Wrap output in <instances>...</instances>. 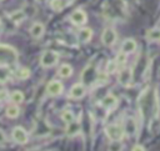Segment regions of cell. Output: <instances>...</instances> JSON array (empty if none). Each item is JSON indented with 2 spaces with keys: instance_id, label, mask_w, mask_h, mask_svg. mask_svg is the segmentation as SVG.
<instances>
[{
  "instance_id": "6da1fadb",
  "label": "cell",
  "mask_w": 160,
  "mask_h": 151,
  "mask_svg": "<svg viewBox=\"0 0 160 151\" xmlns=\"http://www.w3.org/2000/svg\"><path fill=\"white\" fill-rule=\"evenodd\" d=\"M18 60V51L11 45L0 44V65H12Z\"/></svg>"
},
{
  "instance_id": "7a4b0ae2",
  "label": "cell",
  "mask_w": 160,
  "mask_h": 151,
  "mask_svg": "<svg viewBox=\"0 0 160 151\" xmlns=\"http://www.w3.org/2000/svg\"><path fill=\"white\" fill-rule=\"evenodd\" d=\"M105 135L108 136V139H110L111 141L119 142L125 137V132L122 126L118 125V124H110L105 127Z\"/></svg>"
},
{
  "instance_id": "3957f363",
  "label": "cell",
  "mask_w": 160,
  "mask_h": 151,
  "mask_svg": "<svg viewBox=\"0 0 160 151\" xmlns=\"http://www.w3.org/2000/svg\"><path fill=\"white\" fill-rule=\"evenodd\" d=\"M59 61V54L54 50H45L40 56V65L42 67H52Z\"/></svg>"
},
{
  "instance_id": "277c9868",
  "label": "cell",
  "mask_w": 160,
  "mask_h": 151,
  "mask_svg": "<svg viewBox=\"0 0 160 151\" xmlns=\"http://www.w3.org/2000/svg\"><path fill=\"white\" fill-rule=\"evenodd\" d=\"M101 44L104 46H112L118 39V34L112 27H105L101 32Z\"/></svg>"
},
{
  "instance_id": "5b68a950",
  "label": "cell",
  "mask_w": 160,
  "mask_h": 151,
  "mask_svg": "<svg viewBox=\"0 0 160 151\" xmlns=\"http://www.w3.org/2000/svg\"><path fill=\"white\" fill-rule=\"evenodd\" d=\"M11 137L12 140L19 144V145H25L29 140V136H28V132L25 131L24 127L21 126H15L12 130H11Z\"/></svg>"
},
{
  "instance_id": "8992f818",
  "label": "cell",
  "mask_w": 160,
  "mask_h": 151,
  "mask_svg": "<svg viewBox=\"0 0 160 151\" xmlns=\"http://www.w3.org/2000/svg\"><path fill=\"white\" fill-rule=\"evenodd\" d=\"M70 21L76 25V26H81L88 21V15L84 10L81 9H75L71 14H70Z\"/></svg>"
},
{
  "instance_id": "52a82bcc",
  "label": "cell",
  "mask_w": 160,
  "mask_h": 151,
  "mask_svg": "<svg viewBox=\"0 0 160 151\" xmlns=\"http://www.w3.org/2000/svg\"><path fill=\"white\" fill-rule=\"evenodd\" d=\"M85 92H86L85 85L81 84V82H78V84H74V85L71 86V89H70V91H69V96H70L71 99H74V100H80V99L84 97Z\"/></svg>"
},
{
  "instance_id": "ba28073f",
  "label": "cell",
  "mask_w": 160,
  "mask_h": 151,
  "mask_svg": "<svg viewBox=\"0 0 160 151\" xmlns=\"http://www.w3.org/2000/svg\"><path fill=\"white\" fill-rule=\"evenodd\" d=\"M62 90H64V86L58 80H51L46 85V92L50 96H58V95H60L62 92Z\"/></svg>"
},
{
  "instance_id": "9c48e42d",
  "label": "cell",
  "mask_w": 160,
  "mask_h": 151,
  "mask_svg": "<svg viewBox=\"0 0 160 151\" xmlns=\"http://www.w3.org/2000/svg\"><path fill=\"white\" fill-rule=\"evenodd\" d=\"M122 129H124V132H125L126 136H132L136 132V121H135V119L131 117V116L126 117L125 121H124Z\"/></svg>"
},
{
  "instance_id": "30bf717a",
  "label": "cell",
  "mask_w": 160,
  "mask_h": 151,
  "mask_svg": "<svg viewBox=\"0 0 160 151\" xmlns=\"http://www.w3.org/2000/svg\"><path fill=\"white\" fill-rule=\"evenodd\" d=\"M131 76H132L131 69H130V67H126V69H122V70L120 71V74H119V76H118V80H119V82H120L122 86H126V85L130 84Z\"/></svg>"
},
{
  "instance_id": "8fae6325",
  "label": "cell",
  "mask_w": 160,
  "mask_h": 151,
  "mask_svg": "<svg viewBox=\"0 0 160 151\" xmlns=\"http://www.w3.org/2000/svg\"><path fill=\"white\" fill-rule=\"evenodd\" d=\"M45 32V26L41 22H34L30 27V35L32 39H40Z\"/></svg>"
},
{
  "instance_id": "7c38bea8",
  "label": "cell",
  "mask_w": 160,
  "mask_h": 151,
  "mask_svg": "<svg viewBox=\"0 0 160 151\" xmlns=\"http://www.w3.org/2000/svg\"><path fill=\"white\" fill-rule=\"evenodd\" d=\"M101 106L108 109V110H114L118 106V99L114 95H106L101 100Z\"/></svg>"
},
{
  "instance_id": "4fadbf2b",
  "label": "cell",
  "mask_w": 160,
  "mask_h": 151,
  "mask_svg": "<svg viewBox=\"0 0 160 151\" xmlns=\"http://www.w3.org/2000/svg\"><path fill=\"white\" fill-rule=\"evenodd\" d=\"M78 37H79L80 42L86 44V42H89V41L91 40V37H92V30H91L90 27H81V29L79 30V32H78Z\"/></svg>"
},
{
  "instance_id": "5bb4252c",
  "label": "cell",
  "mask_w": 160,
  "mask_h": 151,
  "mask_svg": "<svg viewBox=\"0 0 160 151\" xmlns=\"http://www.w3.org/2000/svg\"><path fill=\"white\" fill-rule=\"evenodd\" d=\"M136 50V41L134 39H125L121 44V51L125 54H131Z\"/></svg>"
},
{
  "instance_id": "9a60e30c",
  "label": "cell",
  "mask_w": 160,
  "mask_h": 151,
  "mask_svg": "<svg viewBox=\"0 0 160 151\" xmlns=\"http://www.w3.org/2000/svg\"><path fill=\"white\" fill-rule=\"evenodd\" d=\"M65 132H66V135L69 137H72V136H75V135H78L80 132V125L78 122H75V120H74V121L68 124V126L65 129Z\"/></svg>"
},
{
  "instance_id": "2e32d148",
  "label": "cell",
  "mask_w": 160,
  "mask_h": 151,
  "mask_svg": "<svg viewBox=\"0 0 160 151\" xmlns=\"http://www.w3.org/2000/svg\"><path fill=\"white\" fill-rule=\"evenodd\" d=\"M71 74H72V67H71V65H69V64H62V65L59 67V70H58V75H59L60 77H62V79L70 77Z\"/></svg>"
},
{
  "instance_id": "e0dca14e",
  "label": "cell",
  "mask_w": 160,
  "mask_h": 151,
  "mask_svg": "<svg viewBox=\"0 0 160 151\" xmlns=\"http://www.w3.org/2000/svg\"><path fill=\"white\" fill-rule=\"evenodd\" d=\"M11 76V70L8 65H0V84L6 82Z\"/></svg>"
},
{
  "instance_id": "ac0fdd59",
  "label": "cell",
  "mask_w": 160,
  "mask_h": 151,
  "mask_svg": "<svg viewBox=\"0 0 160 151\" xmlns=\"http://www.w3.org/2000/svg\"><path fill=\"white\" fill-rule=\"evenodd\" d=\"M20 115V107L18 106V104H12L10 106L6 107V116L9 119H16Z\"/></svg>"
},
{
  "instance_id": "d6986e66",
  "label": "cell",
  "mask_w": 160,
  "mask_h": 151,
  "mask_svg": "<svg viewBox=\"0 0 160 151\" xmlns=\"http://www.w3.org/2000/svg\"><path fill=\"white\" fill-rule=\"evenodd\" d=\"M146 39L150 41H160V27H151L146 31Z\"/></svg>"
},
{
  "instance_id": "ffe728a7",
  "label": "cell",
  "mask_w": 160,
  "mask_h": 151,
  "mask_svg": "<svg viewBox=\"0 0 160 151\" xmlns=\"http://www.w3.org/2000/svg\"><path fill=\"white\" fill-rule=\"evenodd\" d=\"M26 17V14L22 11V10H16L14 11L12 14H10V20L14 22V24H20L21 21H24Z\"/></svg>"
},
{
  "instance_id": "44dd1931",
  "label": "cell",
  "mask_w": 160,
  "mask_h": 151,
  "mask_svg": "<svg viewBox=\"0 0 160 151\" xmlns=\"http://www.w3.org/2000/svg\"><path fill=\"white\" fill-rule=\"evenodd\" d=\"M68 0H51L50 1V6L54 11H61L66 5H68Z\"/></svg>"
},
{
  "instance_id": "7402d4cb",
  "label": "cell",
  "mask_w": 160,
  "mask_h": 151,
  "mask_svg": "<svg viewBox=\"0 0 160 151\" xmlns=\"http://www.w3.org/2000/svg\"><path fill=\"white\" fill-rule=\"evenodd\" d=\"M30 69H28V67H20V69H18L16 70V72H15V76L19 79V80H26V79H29L30 77Z\"/></svg>"
},
{
  "instance_id": "603a6c76",
  "label": "cell",
  "mask_w": 160,
  "mask_h": 151,
  "mask_svg": "<svg viewBox=\"0 0 160 151\" xmlns=\"http://www.w3.org/2000/svg\"><path fill=\"white\" fill-rule=\"evenodd\" d=\"M10 100H11L12 104H18L19 105V104H21L24 101V94L21 91H19V90H15V91H12L10 94Z\"/></svg>"
},
{
  "instance_id": "cb8c5ba5",
  "label": "cell",
  "mask_w": 160,
  "mask_h": 151,
  "mask_svg": "<svg viewBox=\"0 0 160 151\" xmlns=\"http://www.w3.org/2000/svg\"><path fill=\"white\" fill-rule=\"evenodd\" d=\"M61 120L65 124H69V122H71V121L75 120V115H74V112L71 110H64L61 112Z\"/></svg>"
},
{
  "instance_id": "d4e9b609",
  "label": "cell",
  "mask_w": 160,
  "mask_h": 151,
  "mask_svg": "<svg viewBox=\"0 0 160 151\" xmlns=\"http://www.w3.org/2000/svg\"><path fill=\"white\" fill-rule=\"evenodd\" d=\"M126 55L128 54H125V52H122V51H120L116 56H115V62H116V65L118 66H121V65H125V62H126Z\"/></svg>"
},
{
  "instance_id": "484cf974",
  "label": "cell",
  "mask_w": 160,
  "mask_h": 151,
  "mask_svg": "<svg viewBox=\"0 0 160 151\" xmlns=\"http://www.w3.org/2000/svg\"><path fill=\"white\" fill-rule=\"evenodd\" d=\"M116 62L114 61V60H110L109 62H108V65H106V72L108 74H111V72H114L115 70H116Z\"/></svg>"
},
{
  "instance_id": "4316f807",
  "label": "cell",
  "mask_w": 160,
  "mask_h": 151,
  "mask_svg": "<svg viewBox=\"0 0 160 151\" xmlns=\"http://www.w3.org/2000/svg\"><path fill=\"white\" fill-rule=\"evenodd\" d=\"M4 142H6V136H5V132L0 129V145Z\"/></svg>"
},
{
  "instance_id": "83f0119b",
  "label": "cell",
  "mask_w": 160,
  "mask_h": 151,
  "mask_svg": "<svg viewBox=\"0 0 160 151\" xmlns=\"http://www.w3.org/2000/svg\"><path fill=\"white\" fill-rule=\"evenodd\" d=\"M132 151H138V150H140V151H145L146 149H145V146H142V145H134V147L131 149Z\"/></svg>"
},
{
  "instance_id": "f1b7e54d",
  "label": "cell",
  "mask_w": 160,
  "mask_h": 151,
  "mask_svg": "<svg viewBox=\"0 0 160 151\" xmlns=\"http://www.w3.org/2000/svg\"><path fill=\"white\" fill-rule=\"evenodd\" d=\"M0 24H1V21H0Z\"/></svg>"
}]
</instances>
